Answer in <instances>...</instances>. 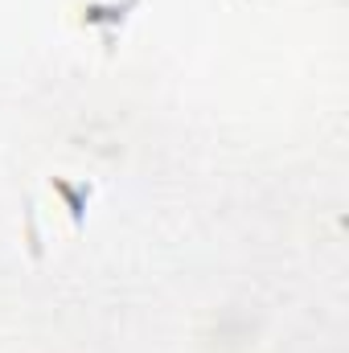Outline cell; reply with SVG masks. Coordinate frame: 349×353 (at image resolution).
<instances>
[{"instance_id":"1","label":"cell","mask_w":349,"mask_h":353,"mask_svg":"<svg viewBox=\"0 0 349 353\" xmlns=\"http://www.w3.org/2000/svg\"><path fill=\"white\" fill-rule=\"evenodd\" d=\"M136 8H140V0H74L70 21H74L83 33L99 37L103 54H115L119 33H123V25L132 21Z\"/></svg>"},{"instance_id":"2","label":"cell","mask_w":349,"mask_h":353,"mask_svg":"<svg viewBox=\"0 0 349 353\" xmlns=\"http://www.w3.org/2000/svg\"><path fill=\"white\" fill-rule=\"evenodd\" d=\"M50 193L62 201V210L70 218V230L79 234L87 226V205H90L94 185H87V181H66V176H50Z\"/></svg>"}]
</instances>
